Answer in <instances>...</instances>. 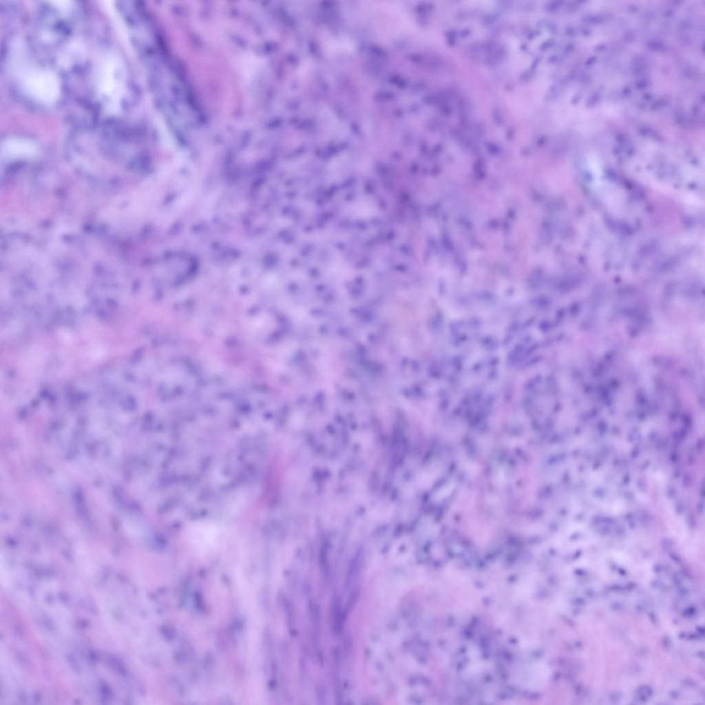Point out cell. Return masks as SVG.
Here are the masks:
<instances>
[{
  "label": "cell",
  "mask_w": 705,
  "mask_h": 705,
  "mask_svg": "<svg viewBox=\"0 0 705 705\" xmlns=\"http://www.w3.org/2000/svg\"><path fill=\"white\" fill-rule=\"evenodd\" d=\"M6 50L4 66L9 87L22 105L43 111L64 100L69 92L65 77L25 36L10 41Z\"/></svg>",
  "instance_id": "1"
}]
</instances>
